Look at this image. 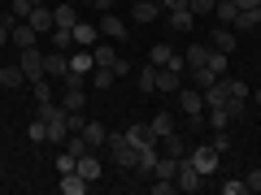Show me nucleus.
Segmentation results:
<instances>
[{"label": "nucleus", "mask_w": 261, "mask_h": 195, "mask_svg": "<svg viewBox=\"0 0 261 195\" xmlns=\"http://www.w3.org/2000/svg\"><path fill=\"white\" fill-rule=\"evenodd\" d=\"M174 191H178L174 178H152V195H174Z\"/></svg>", "instance_id": "36"}, {"label": "nucleus", "mask_w": 261, "mask_h": 195, "mask_svg": "<svg viewBox=\"0 0 261 195\" xmlns=\"http://www.w3.org/2000/svg\"><path fill=\"white\" fill-rule=\"evenodd\" d=\"M31 9H35L31 0H13V5H9V13H13L18 22H27V18H31Z\"/></svg>", "instance_id": "37"}, {"label": "nucleus", "mask_w": 261, "mask_h": 195, "mask_svg": "<svg viewBox=\"0 0 261 195\" xmlns=\"http://www.w3.org/2000/svg\"><path fill=\"white\" fill-rule=\"evenodd\" d=\"M27 22H31L35 30H39V35H53V30H57V18H53V9H44V5H35Z\"/></svg>", "instance_id": "11"}, {"label": "nucleus", "mask_w": 261, "mask_h": 195, "mask_svg": "<svg viewBox=\"0 0 261 195\" xmlns=\"http://www.w3.org/2000/svg\"><path fill=\"white\" fill-rule=\"evenodd\" d=\"M65 70H70V52H61V48H53V52H44V74L53 78H65Z\"/></svg>", "instance_id": "5"}, {"label": "nucleus", "mask_w": 261, "mask_h": 195, "mask_svg": "<svg viewBox=\"0 0 261 195\" xmlns=\"http://www.w3.org/2000/svg\"><path fill=\"white\" fill-rule=\"evenodd\" d=\"M183 61H187V70H200V65L209 61V44H192V48L183 52Z\"/></svg>", "instance_id": "27"}, {"label": "nucleus", "mask_w": 261, "mask_h": 195, "mask_svg": "<svg viewBox=\"0 0 261 195\" xmlns=\"http://www.w3.org/2000/svg\"><path fill=\"white\" fill-rule=\"evenodd\" d=\"M187 160H192V165H196L200 174L209 178V174L218 169V160H222V152H218L214 143H200V148H192V152H187Z\"/></svg>", "instance_id": "2"}, {"label": "nucleus", "mask_w": 261, "mask_h": 195, "mask_svg": "<svg viewBox=\"0 0 261 195\" xmlns=\"http://www.w3.org/2000/svg\"><path fill=\"white\" fill-rule=\"evenodd\" d=\"M74 152H61V156H57V174H70V169H74Z\"/></svg>", "instance_id": "38"}, {"label": "nucleus", "mask_w": 261, "mask_h": 195, "mask_svg": "<svg viewBox=\"0 0 261 195\" xmlns=\"http://www.w3.org/2000/svg\"><path fill=\"white\" fill-rule=\"evenodd\" d=\"M74 44L79 48H92L96 44V26H92V22H83V18L74 22Z\"/></svg>", "instance_id": "28"}, {"label": "nucleus", "mask_w": 261, "mask_h": 195, "mask_svg": "<svg viewBox=\"0 0 261 195\" xmlns=\"http://www.w3.org/2000/svg\"><path fill=\"white\" fill-rule=\"evenodd\" d=\"M209 70H214V74L218 78H222V74H231V52H218V48H209Z\"/></svg>", "instance_id": "25"}, {"label": "nucleus", "mask_w": 261, "mask_h": 195, "mask_svg": "<svg viewBox=\"0 0 261 195\" xmlns=\"http://www.w3.org/2000/svg\"><path fill=\"white\" fill-rule=\"evenodd\" d=\"M178 109L192 117V126H200L205 121V91L200 87H178Z\"/></svg>", "instance_id": "1"}, {"label": "nucleus", "mask_w": 261, "mask_h": 195, "mask_svg": "<svg viewBox=\"0 0 261 195\" xmlns=\"http://www.w3.org/2000/svg\"><path fill=\"white\" fill-rule=\"evenodd\" d=\"M157 13H161L157 0H135L130 5V22H157Z\"/></svg>", "instance_id": "14"}, {"label": "nucleus", "mask_w": 261, "mask_h": 195, "mask_svg": "<svg viewBox=\"0 0 261 195\" xmlns=\"http://www.w3.org/2000/svg\"><path fill=\"white\" fill-rule=\"evenodd\" d=\"M22 83H27L22 65H5V70H0V91H18Z\"/></svg>", "instance_id": "16"}, {"label": "nucleus", "mask_w": 261, "mask_h": 195, "mask_svg": "<svg viewBox=\"0 0 261 195\" xmlns=\"http://www.w3.org/2000/svg\"><path fill=\"white\" fill-rule=\"evenodd\" d=\"M252 95H257V104H261V87H257V91H252Z\"/></svg>", "instance_id": "48"}, {"label": "nucleus", "mask_w": 261, "mask_h": 195, "mask_svg": "<svg viewBox=\"0 0 261 195\" xmlns=\"http://www.w3.org/2000/svg\"><path fill=\"white\" fill-rule=\"evenodd\" d=\"M53 44L61 48V52H70V44H74V30H65V26H57V30H53Z\"/></svg>", "instance_id": "35"}, {"label": "nucleus", "mask_w": 261, "mask_h": 195, "mask_svg": "<svg viewBox=\"0 0 261 195\" xmlns=\"http://www.w3.org/2000/svg\"><path fill=\"white\" fill-rule=\"evenodd\" d=\"M135 87H140V91L144 95H152V91H157V65H144V70H135Z\"/></svg>", "instance_id": "20"}, {"label": "nucleus", "mask_w": 261, "mask_h": 195, "mask_svg": "<svg viewBox=\"0 0 261 195\" xmlns=\"http://www.w3.org/2000/svg\"><path fill=\"white\" fill-rule=\"evenodd\" d=\"M100 35H109V39H126V22H122L118 13H105V18H100Z\"/></svg>", "instance_id": "21"}, {"label": "nucleus", "mask_w": 261, "mask_h": 195, "mask_svg": "<svg viewBox=\"0 0 261 195\" xmlns=\"http://www.w3.org/2000/svg\"><path fill=\"white\" fill-rule=\"evenodd\" d=\"M70 5H83V0H70Z\"/></svg>", "instance_id": "50"}, {"label": "nucleus", "mask_w": 261, "mask_h": 195, "mask_svg": "<svg viewBox=\"0 0 261 195\" xmlns=\"http://www.w3.org/2000/svg\"><path fill=\"white\" fill-rule=\"evenodd\" d=\"M22 74H27V83H35V78H48L44 74V52L39 48H22Z\"/></svg>", "instance_id": "4"}, {"label": "nucleus", "mask_w": 261, "mask_h": 195, "mask_svg": "<svg viewBox=\"0 0 261 195\" xmlns=\"http://www.w3.org/2000/svg\"><path fill=\"white\" fill-rule=\"evenodd\" d=\"M61 109L65 113H83L87 109V87H65L61 91Z\"/></svg>", "instance_id": "10"}, {"label": "nucleus", "mask_w": 261, "mask_h": 195, "mask_svg": "<svg viewBox=\"0 0 261 195\" xmlns=\"http://www.w3.org/2000/svg\"><path fill=\"white\" fill-rule=\"evenodd\" d=\"M192 22H196V13H192V9H170V30L187 35V30H192Z\"/></svg>", "instance_id": "24"}, {"label": "nucleus", "mask_w": 261, "mask_h": 195, "mask_svg": "<svg viewBox=\"0 0 261 195\" xmlns=\"http://www.w3.org/2000/svg\"><path fill=\"white\" fill-rule=\"evenodd\" d=\"M92 70H96L92 48H74V52H70V70H65V74H87V78H92Z\"/></svg>", "instance_id": "8"}, {"label": "nucleus", "mask_w": 261, "mask_h": 195, "mask_svg": "<svg viewBox=\"0 0 261 195\" xmlns=\"http://www.w3.org/2000/svg\"><path fill=\"white\" fill-rule=\"evenodd\" d=\"M92 61H96V65H113V61H118L113 44H92Z\"/></svg>", "instance_id": "30"}, {"label": "nucleus", "mask_w": 261, "mask_h": 195, "mask_svg": "<svg viewBox=\"0 0 261 195\" xmlns=\"http://www.w3.org/2000/svg\"><path fill=\"white\" fill-rule=\"evenodd\" d=\"M205 121H209L214 130H231V121H240V117L231 113V100H226V104H214V109H205Z\"/></svg>", "instance_id": "7"}, {"label": "nucleus", "mask_w": 261, "mask_h": 195, "mask_svg": "<svg viewBox=\"0 0 261 195\" xmlns=\"http://www.w3.org/2000/svg\"><path fill=\"white\" fill-rule=\"evenodd\" d=\"M53 18H57V26L74 30V22H79V5H70V0H61V5L53 9Z\"/></svg>", "instance_id": "19"}, {"label": "nucleus", "mask_w": 261, "mask_h": 195, "mask_svg": "<svg viewBox=\"0 0 261 195\" xmlns=\"http://www.w3.org/2000/svg\"><path fill=\"white\" fill-rule=\"evenodd\" d=\"M200 178H205V174H200V169H196L192 165V160H178V174H174V182H178V191H187V195H196V191H200V186H205V182H200Z\"/></svg>", "instance_id": "3"}, {"label": "nucleus", "mask_w": 261, "mask_h": 195, "mask_svg": "<svg viewBox=\"0 0 261 195\" xmlns=\"http://www.w3.org/2000/svg\"><path fill=\"white\" fill-rule=\"evenodd\" d=\"M187 74H192V83L200 87V91H205V87H214V83H218V74H214V70H209V65H200V70H187Z\"/></svg>", "instance_id": "31"}, {"label": "nucleus", "mask_w": 261, "mask_h": 195, "mask_svg": "<svg viewBox=\"0 0 261 195\" xmlns=\"http://www.w3.org/2000/svg\"><path fill=\"white\" fill-rule=\"evenodd\" d=\"M161 9H187V0H157Z\"/></svg>", "instance_id": "45"}, {"label": "nucleus", "mask_w": 261, "mask_h": 195, "mask_svg": "<svg viewBox=\"0 0 261 195\" xmlns=\"http://www.w3.org/2000/svg\"><path fill=\"white\" fill-rule=\"evenodd\" d=\"M0 18H5V5H0Z\"/></svg>", "instance_id": "51"}, {"label": "nucleus", "mask_w": 261, "mask_h": 195, "mask_svg": "<svg viewBox=\"0 0 261 195\" xmlns=\"http://www.w3.org/2000/svg\"><path fill=\"white\" fill-rule=\"evenodd\" d=\"M9 44H18V48H39V30L31 26V22H18V26L9 30Z\"/></svg>", "instance_id": "9"}, {"label": "nucleus", "mask_w": 261, "mask_h": 195, "mask_svg": "<svg viewBox=\"0 0 261 195\" xmlns=\"http://www.w3.org/2000/svg\"><path fill=\"white\" fill-rule=\"evenodd\" d=\"M235 5H240V9H252V5H257V0H235Z\"/></svg>", "instance_id": "47"}, {"label": "nucleus", "mask_w": 261, "mask_h": 195, "mask_svg": "<svg viewBox=\"0 0 261 195\" xmlns=\"http://www.w3.org/2000/svg\"><path fill=\"white\" fill-rule=\"evenodd\" d=\"M178 87H183V74H174V70L161 65V70H157V91L161 95H178Z\"/></svg>", "instance_id": "12"}, {"label": "nucleus", "mask_w": 261, "mask_h": 195, "mask_svg": "<svg viewBox=\"0 0 261 195\" xmlns=\"http://www.w3.org/2000/svg\"><path fill=\"white\" fill-rule=\"evenodd\" d=\"M257 30H261V26H257Z\"/></svg>", "instance_id": "52"}, {"label": "nucleus", "mask_w": 261, "mask_h": 195, "mask_svg": "<svg viewBox=\"0 0 261 195\" xmlns=\"http://www.w3.org/2000/svg\"><path fill=\"white\" fill-rule=\"evenodd\" d=\"M126 139L135 143V148H148V143H157V135L148 130V121H135V126L126 130Z\"/></svg>", "instance_id": "22"}, {"label": "nucleus", "mask_w": 261, "mask_h": 195, "mask_svg": "<svg viewBox=\"0 0 261 195\" xmlns=\"http://www.w3.org/2000/svg\"><path fill=\"white\" fill-rule=\"evenodd\" d=\"M31 5H44V0H31Z\"/></svg>", "instance_id": "49"}, {"label": "nucleus", "mask_w": 261, "mask_h": 195, "mask_svg": "<svg viewBox=\"0 0 261 195\" xmlns=\"http://www.w3.org/2000/svg\"><path fill=\"white\" fill-rule=\"evenodd\" d=\"M92 83H96V91H109V87L118 83V74H113V65H96V70H92Z\"/></svg>", "instance_id": "26"}, {"label": "nucleus", "mask_w": 261, "mask_h": 195, "mask_svg": "<svg viewBox=\"0 0 261 195\" xmlns=\"http://www.w3.org/2000/svg\"><path fill=\"white\" fill-rule=\"evenodd\" d=\"M83 126H87V117H83V113H70V135H79Z\"/></svg>", "instance_id": "43"}, {"label": "nucleus", "mask_w": 261, "mask_h": 195, "mask_svg": "<svg viewBox=\"0 0 261 195\" xmlns=\"http://www.w3.org/2000/svg\"><path fill=\"white\" fill-rule=\"evenodd\" d=\"M113 74H118V78H126V74H130V61H122V56H118V61H113Z\"/></svg>", "instance_id": "44"}, {"label": "nucleus", "mask_w": 261, "mask_h": 195, "mask_svg": "<svg viewBox=\"0 0 261 195\" xmlns=\"http://www.w3.org/2000/svg\"><path fill=\"white\" fill-rule=\"evenodd\" d=\"M87 178L79 174V169H70V174H61V195H87Z\"/></svg>", "instance_id": "13"}, {"label": "nucleus", "mask_w": 261, "mask_h": 195, "mask_svg": "<svg viewBox=\"0 0 261 195\" xmlns=\"http://www.w3.org/2000/svg\"><path fill=\"white\" fill-rule=\"evenodd\" d=\"M157 143H161V156H174V160H183L187 152H192V148H187V139L178 135V130H170V135H161Z\"/></svg>", "instance_id": "6"}, {"label": "nucleus", "mask_w": 261, "mask_h": 195, "mask_svg": "<svg viewBox=\"0 0 261 195\" xmlns=\"http://www.w3.org/2000/svg\"><path fill=\"white\" fill-rule=\"evenodd\" d=\"M148 130L157 135V139H161V135H170V130H174V113H157V117L148 121Z\"/></svg>", "instance_id": "29"}, {"label": "nucleus", "mask_w": 261, "mask_h": 195, "mask_svg": "<svg viewBox=\"0 0 261 195\" xmlns=\"http://www.w3.org/2000/svg\"><path fill=\"white\" fill-rule=\"evenodd\" d=\"M74 169L87 178V182H100V160H96V152H83V156L74 160Z\"/></svg>", "instance_id": "15"}, {"label": "nucleus", "mask_w": 261, "mask_h": 195, "mask_svg": "<svg viewBox=\"0 0 261 195\" xmlns=\"http://www.w3.org/2000/svg\"><path fill=\"white\" fill-rule=\"evenodd\" d=\"M261 26V0L252 5V9H240L235 13V30H257Z\"/></svg>", "instance_id": "18"}, {"label": "nucleus", "mask_w": 261, "mask_h": 195, "mask_svg": "<svg viewBox=\"0 0 261 195\" xmlns=\"http://www.w3.org/2000/svg\"><path fill=\"white\" fill-rule=\"evenodd\" d=\"M170 56H174V52H170V44H152L148 61H152V65H157V70H161V65H170Z\"/></svg>", "instance_id": "34"}, {"label": "nucleus", "mask_w": 261, "mask_h": 195, "mask_svg": "<svg viewBox=\"0 0 261 195\" xmlns=\"http://www.w3.org/2000/svg\"><path fill=\"white\" fill-rule=\"evenodd\" d=\"M0 44H9V26L5 22H0Z\"/></svg>", "instance_id": "46"}, {"label": "nucleus", "mask_w": 261, "mask_h": 195, "mask_svg": "<svg viewBox=\"0 0 261 195\" xmlns=\"http://www.w3.org/2000/svg\"><path fill=\"white\" fill-rule=\"evenodd\" d=\"M209 48H218V52H235V30H231V26H214Z\"/></svg>", "instance_id": "17"}, {"label": "nucleus", "mask_w": 261, "mask_h": 195, "mask_svg": "<svg viewBox=\"0 0 261 195\" xmlns=\"http://www.w3.org/2000/svg\"><path fill=\"white\" fill-rule=\"evenodd\" d=\"M27 135H31V143H48V121H44V117H35V121L27 126Z\"/></svg>", "instance_id": "33"}, {"label": "nucleus", "mask_w": 261, "mask_h": 195, "mask_svg": "<svg viewBox=\"0 0 261 195\" xmlns=\"http://www.w3.org/2000/svg\"><path fill=\"white\" fill-rule=\"evenodd\" d=\"M79 135L87 139V148H105V139H109V130H105L100 121H87V126L79 130Z\"/></svg>", "instance_id": "23"}, {"label": "nucleus", "mask_w": 261, "mask_h": 195, "mask_svg": "<svg viewBox=\"0 0 261 195\" xmlns=\"http://www.w3.org/2000/svg\"><path fill=\"white\" fill-rule=\"evenodd\" d=\"M248 186H244V178H231V182H222V195H244Z\"/></svg>", "instance_id": "39"}, {"label": "nucleus", "mask_w": 261, "mask_h": 195, "mask_svg": "<svg viewBox=\"0 0 261 195\" xmlns=\"http://www.w3.org/2000/svg\"><path fill=\"white\" fill-rule=\"evenodd\" d=\"M214 148L218 152H231V135H226V130H214Z\"/></svg>", "instance_id": "41"}, {"label": "nucleus", "mask_w": 261, "mask_h": 195, "mask_svg": "<svg viewBox=\"0 0 261 195\" xmlns=\"http://www.w3.org/2000/svg\"><path fill=\"white\" fill-rule=\"evenodd\" d=\"M31 91H35V104H48V100H53V78H35Z\"/></svg>", "instance_id": "32"}, {"label": "nucleus", "mask_w": 261, "mask_h": 195, "mask_svg": "<svg viewBox=\"0 0 261 195\" xmlns=\"http://www.w3.org/2000/svg\"><path fill=\"white\" fill-rule=\"evenodd\" d=\"M214 5H218V0H187V9H192V13H214Z\"/></svg>", "instance_id": "40"}, {"label": "nucleus", "mask_w": 261, "mask_h": 195, "mask_svg": "<svg viewBox=\"0 0 261 195\" xmlns=\"http://www.w3.org/2000/svg\"><path fill=\"white\" fill-rule=\"evenodd\" d=\"M244 186H248V191H257V195H261V169H252V174L244 178Z\"/></svg>", "instance_id": "42"}]
</instances>
